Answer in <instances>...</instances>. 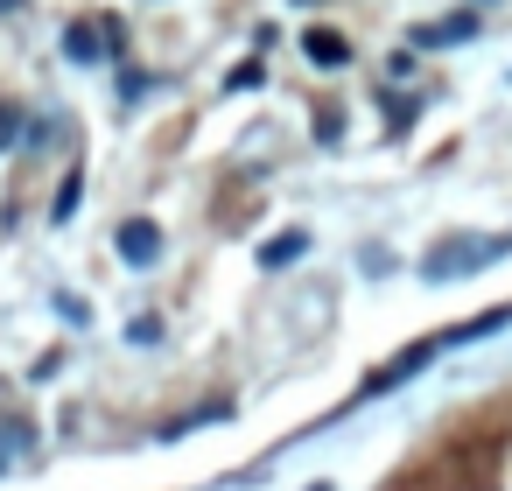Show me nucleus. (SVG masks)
I'll use <instances>...</instances> for the list:
<instances>
[{"label":"nucleus","instance_id":"1","mask_svg":"<svg viewBox=\"0 0 512 491\" xmlns=\"http://www.w3.org/2000/svg\"><path fill=\"white\" fill-rule=\"evenodd\" d=\"M505 246H512V239H442V246L421 260V274L442 288V281H456V274H477V267H491Z\"/></svg>","mask_w":512,"mask_h":491},{"label":"nucleus","instance_id":"2","mask_svg":"<svg viewBox=\"0 0 512 491\" xmlns=\"http://www.w3.org/2000/svg\"><path fill=\"white\" fill-rule=\"evenodd\" d=\"M64 57L71 64H106V57H120V29L78 15V22H64Z\"/></svg>","mask_w":512,"mask_h":491},{"label":"nucleus","instance_id":"3","mask_svg":"<svg viewBox=\"0 0 512 491\" xmlns=\"http://www.w3.org/2000/svg\"><path fill=\"white\" fill-rule=\"evenodd\" d=\"M113 253H120L127 267H155V260H162V225H155V218H127V225L113 232Z\"/></svg>","mask_w":512,"mask_h":491},{"label":"nucleus","instance_id":"4","mask_svg":"<svg viewBox=\"0 0 512 491\" xmlns=\"http://www.w3.org/2000/svg\"><path fill=\"white\" fill-rule=\"evenodd\" d=\"M302 57H309L316 71H344V64H351V43H344L337 29H309V36H302Z\"/></svg>","mask_w":512,"mask_h":491},{"label":"nucleus","instance_id":"5","mask_svg":"<svg viewBox=\"0 0 512 491\" xmlns=\"http://www.w3.org/2000/svg\"><path fill=\"white\" fill-rule=\"evenodd\" d=\"M470 36H477V22H470V15H449V22L414 29V50H449V43H470Z\"/></svg>","mask_w":512,"mask_h":491},{"label":"nucleus","instance_id":"6","mask_svg":"<svg viewBox=\"0 0 512 491\" xmlns=\"http://www.w3.org/2000/svg\"><path fill=\"white\" fill-rule=\"evenodd\" d=\"M29 442H36V435H29V421H22V414H0V477H8V470L29 456Z\"/></svg>","mask_w":512,"mask_h":491},{"label":"nucleus","instance_id":"7","mask_svg":"<svg viewBox=\"0 0 512 491\" xmlns=\"http://www.w3.org/2000/svg\"><path fill=\"white\" fill-rule=\"evenodd\" d=\"M302 253H309V232H281V239H267V246H260V267L274 274V267H295Z\"/></svg>","mask_w":512,"mask_h":491},{"label":"nucleus","instance_id":"8","mask_svg":"<svg viewBox=\"0 0 512 491\" xmlns=\"http://www.w3.org/2000/svg\"><path fill=\"white\" fill-rule=\"evenodd\" d=\"M78 204H85V176L71 169V176L57 183V204H50V218H57V225H71V218H78Z\"/></svg>","mask_w":512,"mask_h":491},{"label":"nucleus","instance_id":"9","mask_svg":"<svg viewBox=\"0 0 512 491\" xmlns=\"http://www.w3.org/2000/svg\"><path fill=\"white\" fill-rule=\"evenodd\" d=\"M15 141H22V113H15V106H0V155H8Z\"/></svg>","mask_w":512,"mask_h":491},{"label":"nucleus","instance_id":"10","mask_svg":"<svg viewBox=\"0 0 512 491\" xmlns=\"http://www.w3.org/2000/svg\"><path fill=\"white\" fill-rule=\"evenodd\" d=\"M260 78H267V71H260V64H239V71H232V78H225V85H232V92H253V85H260Z\"/></svg>","mask_w":512,"mask_h":491},{"label":"nucleus","instance_id":"11","mask_svg":"<svg viewBox=\"0 0 512 491\" xmlns=\"http://www.w3.org/2000/svg\"><path fill=\"white\" fill-rule=\"evenodd\" d=\"M15 8H29V0H0V15H15Z\"/></svg>","mask_w":512,"mask_h":491},{"label":"nucleus","instance_id":"12","mask_svg":"<svg viewBox=\"0 0 512 491\" xmlns=\"http://www.w3.org/2000/svg\"><path fill=\"white\" fill-rule=\"evenodd\" d=\"M309 8H316V0H309Z\"/></svg>","mask_w":512,"mask_h":491}]
</instances>
